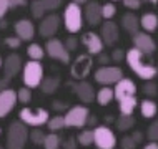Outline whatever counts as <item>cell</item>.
<instances>
[{
  "label": "cell",
  "mask_w": 158,
  "mask_h": 149,
  "mask_svg": "<svg viewBox=\"0 0 158 149\" xmlns=\"http://www.w3.org/2000/svg\"><path fill=\"white\" fill-rule=\"evenodd\" d=\"M125 61L128 68L143 81H150L156 76V65L150 60V55H145L135 46L125 52Z\"/></svg>",
  "instance_id": "6da1fadb"
},
{
  "label": "cell",
  "mask_w": 158,
  "mask_h": 149,
  "mask_svg": "<svg viewBox=\"0 0 158 149\" xmlns=\"http://www.w3.org/2000/svg\"><path fill=\"white\" fill-rule=\"evenodd\" d=\"M113 93H115V100L118 101L120 114H133L136 106H138V100H136V84L133 83V80L123 76L118 83H115Z\"/></svg>",
  "instance_id": "7a4b0ae2"
},
{
  "label": "cell",
  "mask_w": 158,
  "mask_h": 149,
  "mask_svg": "<svg viewBox=\"0 0 158 149\" xmlns=\"http://www.w3.org/2000/svg\"><path fill=\"white\" fill-rule=\"evenodd\" d=\"M63 25H65V30L70 35H75V33H78L80 30L83 28V10L80 5H77V3L70 2L68 5L65 7V10H63Z\"/></svg>",
  "instance_id": "3957f363"
},
{
  "label": "cell",
  "mask_w": 158,
  "mask_h": 149,
  "mask_svg": "<svg viewBox=\"0 0 158 149\" xmlns=\"http://www.w3.org/2000/svg\"><path fill=\"white\" fill-rule=\"evenodd\" d=\"M28 126H25L22 121H14L8 126L7 131V149H23L28 139Z\"/></svg>",
  "instance_id": "277c9868"
},
{
  "label": "cell",
  "mask_w": 158,
  "mask_h": 149,
  "mask_svg": "<svg viewBox=\"0 0 158 149\" xmlns=\"http://www.w3.org/2000/svg\"><path fill=\"white\" fill-rule=\"evenodd\" d=\"M44 66H42L40 61H35V60H30L27 61L22 68V80H23V84L27 88H38L44 80Z\"/></svg>",
  "instance_id": "5b68a950"
},
{
  "label": "cell",
  "mask_w": 158,
  "mask_h": 149,
  "mask_svg": "<svg viewBox=\"0 0 158 149\" xmlns=\"http://www.w3.org/2000/svg\"><path fill=\"white\" fill-rule=\"evenodd\" d=\"M19 119L25 126L42 127L44 124H47V121L50 119V114L45 108H27V106H25L23 109H20Z\"/></svg>",
  "instance_id": "8992f818"
},
{
  "label": "cell",
  "mask_w": 158,
  "mask_h": 149,
  "mask_svg": "<svg viewBox=\"0 0 158 149\" xmlns=\"http://www.w3.org/2000/svg\"><path fill=\"white\" fill-rule=\"evenodd\" d=\"M93 78L98 84L102 86H112V84L118 83L120 80L123 78V71L120 66H100L98 70H95L93 73Z\"/></svg>",
  "instance_id": "52a82bcc"
},
{
  "label": "cell",
  "mask_w": 158,
  "mask_h": 149,
  "mask_svg": "<svg viewBox=\"0 0 158 149\" xmlns=\"http://www.w3.org/2000/svg\"><path fill=\"white\" fill-rule=\"evenodd\" d=\"M92 65H93L92 55H88V53H80L78 57L73 60V63H72V66H70V75H72V78L77 80V81H82V80H85L88 75H90Z\"/></svg>",
  "instance_id": "ba28073f"
},
{
  "label": "cell",
  "mask_w": 158,
  "mask_h": 149,
  "mask_svg": "<svg viewBox=\"0 0 158 149\" xmlns=\"http://www.w3.org/2000/svg\"><path fill=\"white\" fill-rule=\"evenodd\" d=\"M93 144L97 149H115L117 136L108 126H95L93 129Z\"/></svg>",
  "instance_id": "9c48e42d"
},
{
  "label": "cell",
  "mask_w": 158,
  "mask_h": 149,
  "mask_svg": "<svg viewBox=\"0 0 158 149\" xmlns=\"http://www.w3.org/2000/svg\"><path fill=\"white\" fill-rule=\"evenodd\" d=\"M45 55H48L52 60H57L60 63H70V52L67 50L65 43L58 38H48L45 43Z\"/></svg>",
  "instance_id": "30bf717a"
},
{
  "label": "cell",
  "mask_w": 158,
  "mask_h": 149,
  "mask_svg": "<svg viewBox=\"0 0 158 149\" xmlns=\"http://www.w3.org/2000/svg\"><path fill=\"white\" fill-rule=\"evenodd\" d=\"M90 116V111H88L87 106H72L67 111V114L63 116L65 119V127H83L87 126V119Z\"/></svg>",
  "instance_id": "8fae6325"
},
{
  "label": "cell",
  "mask_w": 158,
  "mask_h": 149,
  "mask_svg": "<svg viewBox=\"0 0 158 149\" xmlns=\"http://www.w3.org/2000/svg\"><path fill=\"white\" fill-rule=\"evenodd\" d=\"M60 23H62V18L58 17L57 14H50V15H45L44 18L40 20V25H38V33H40L42 38H53V35L58 32L60 28Z\"/></svg>",
  "instance_id": "7c38bea8"
},
{
  "label": "cell",
  "mask_w": 158,
  "mask_h": 149,
  "mask_svg": "<svg viewBox=\"0 0 158 149\" xmlns=\"http://www.w3.org/2000/svg\"><path fill=\"white\" fill-rule=\"evenodd\" d=\"M80 41H82V45L85 46V50H87L88 55H100L103 52V40H102L100 33H95V32H85L82 38H80Z\"/></svg>",
  "instance_id": "4fadbf2b"
},
{
  "label": "cell",
  "mask_w": 158,
  "mask_h": 149,
  "mask_svg": "<svg viewBox=\"0 0 158 149\" xmlns=\"http://www.w3.org/2000/svg\"><path fill=\"white\" fill-rule=\"evenodd\" d=\"M133 38V46L136 50H140V52H143L145 55H152L155 53L156 50V43L155 40H153V37L150 35V33L147 32H136L135 35H131Z\"/></svg>",
  "instance_id": "5bb4252c"
},
{
  "label": "cell",
  "mask_w": 158,
  "mask_h": 149,
  "mask_svg": "<svg viewBox=\"0 0 158 149\" xmlns=\"http://www.w3.org/2000/svg\"><path fill=\"white\" fill-rule=\"evenodd\" d=\"M83 20L87 22L90 27H97V25H102V5L98 2H87L83 8Z\"/></svg>",
  "instance_id": "9a60e30c"
},
{
  "label": "cell",
  "mask_w": 158,
  "mask_h": 149,
  "mask_svg": "<svg viewBox=\"0 0 158 149\" xmlns=\"http://www.w3.org/2000/svg\"><path fill=\"white\" fill-rule=\"evenodd\" d=\"M17 91L12 88H7L3 91H0V119L5 118L7 114L17 106Z\"/></svg>",
  "instance_id": "2e32d148"
},
{
  "label": "cell",
  "mask_w": 158,
  "mask_h": 149,
  "mask_svg": "<svg viewBox=\"0 0 158 149\" xmlns=\"http://www.w3.org/2000/svg\"><path fill=\"white\" fill-rule=\"evenodd\" d=\"M3 78H7V80H12L14 76H17L22 71V58H20V55H17V53H10L8 57L3 60Z\"/></svg>",
  "instance_id": "e0dca14e"
},
{
  "label": "cell",
  "mask_w": 158,
  "mask_h": 149,
  "mask_svg": "<svg viewBox=\"0 0 158 149\" xmlns=\"http://www.w3.org/2000/svg\"><path fill=\"white\" fill-rule=\"evenodd\" d=\"M100 37L105 45H108V46L115 45L118 41V37H120L118 25L112 22V20H105V23L100 25Z\"/></svg>",
  "instance_id": "ac0fdd59"
},
{
  "label": "cell",
  "mask_w": 158,
  "mask_h": 149,
  "mask_svg": "<svg viewBox=\"0 0 158 149\" xmlns=\"http://www.w3.org/2000/svg\"><path fill=\"white\" fill-rule=\"evenodd\" d=\"M72 88H73V93L82 103H85V104L93 103V100H95V89H93V86L88 81H85V80L77 81V83H73Z\"/></svg>",
  "instance_id": "d6986e66"
},
{
  "label": "cell",
  "mask_w": 158,
  "mask_h": 149,
  "mask_svg": "<svg viewBox=\"0 0 158 149\" xmlns=\"http://www.w3.org/2000/svg\"><path fill=\"white\" fill-rule=\"evenodd\" d=\"M14 28H15V35L22 41H30L35 37V25H33L32 20L20 18L19 22H15Z\"/></svg>",
  "instance_id": "ffe728a7"
},
{
  "label": "cell",
  "mask_w": 158,
  "mask_h": 149,
  "mask_svg": "<svg viewBox=\"0 0 158 149\" xmlns=\"http://www.w3.org/2000/svg\"><path fill=\"white\" fill-rule=\"evenodd\" d=\"M122 28L128 32L130 35H135L136 32H140V18L136 17L133 12H127L122 15Z\"/></svg>",
  "instance_id": "44dd1931"
},
{
  "label": "cell",
  "mask_w": 158,
  "mask_h": 149,
  "mask_svg": "<svg viewBox=\"0 0 158 149\" xmlns=\"http://www.w3.org/2000/svg\"><path fill=\"white\" fill-rule=\"evenodd\" d=\"M140 28H143V32L153 33L158 28V15L153 12H147L140 17Z\"/></svg>",
  "instance_id": "7402d4cb"
},
{
  "label": "cell",
  "mask_w": 158,
  "mask_h": 149,
  "mask_svg": "<svg viewBox=\"0 0 158 149\" xmlns=\"http://www.w3.org/2000/svg\"><path fill=\"white\" fill-rule=\"evenodd\" d=\"M138 104H140V113H142V116L145 119H152V118L156 116L158 104L153 100H150V98H145L142 103H138Z\"/></svg>",
  "instance_id": "603a6c76"
},
{
  "label": "cell",
  "mask_w": 158,
  "mask_h": 149,
  "mask_svg": "<svg viewBox=\"0 0 158 149\" xmlns=\"http://www.w3.org/2000/svg\"><path fill=\"white\" fill-rule=\"evenodd\" d=\"M95 100H97V103L100 104V106H108V104L115 100L113 88H110V86H102V88L95 93Z\"/></svg>",
  "instance_id": "cb8c5ba5"
},
{
  "label": "cell",
  "mask_w": 158,
  "mask_h": 149,
  "mask_svg": "<svg viewBox=\"0 0 158 149\" xmlns=\"http://www.w3.org/2000/svg\"><path fill=\"white\" fill-rule=\"evenodd\" d=\"M60 86V80L55 78V76H48V78H44L40 83V89L45 93V95H53L55 91Z\"/></svg>",
  "instance_id": "d4e9b609"
},
{
  "label": "cell",
  "mask_w": 158,
  "mask_h": 149,
  "mask_svg": "<svg viewBox=\"0 0 158 149\" xmlns=\"http://www.w3.org/2000/svg\"><path fill=\"white\" fill-rule=\"evenodd\" d=\"M118 131H130L131 127L135 126V118L133 114H120V118L115 123Z\"/></svg>",
  "instance_id": "484cf974"
},
{
  "label": "cell",
  "mask_w": 158,
  "mask_h": 149,
  "mask_svg": "<svg viewBox=\"0 0 158 149\" xmlns=\"http://www.w3.org/2000/svg\"><path fill=\"white\" fill-rule=\"evenodd\" d=\"M27 55L30 57V60L35 61H42V58L45 57V48L40 43H30L27 48Z\"/></svg>",
  "instance_id": "4316f807"
},
{
  "label": "cell",
  "mask_w": 158,
  "mask_h": 149,
  "mask_svg": "<svg viewBox=\"0 0 158 149\" xmlns=\"http://www.w3.org/2000/svg\"><path fill=\"white\" fill-rule=\"evenodd\" d=\"M44 149H60L62 146V139L57 133H50L45 136V141H44Z\"/></svg>",
  "instance_id": "83f0119b"
},
{
  "label": "cell",
  "mask_w": 158,
  "mask_h": 149,
  "mask_svg": "<svg viewBox=\"0 0 158 149\" xmlns=\"http://www.w3.org/2000/svg\"><path fill=\"white\" fill-rule=\"evenodd\" d=\"M30 14H32L33 18H37V20L44 18L47 10H45L44 3H42V0H33V2L30 3Z\"/></svg>",
  "instance_id": "f1b7e54d"
},
{
  "label": "cell",
  "mask_w": 158,
  "mask_h": 149,
  "mask_svg": "<svg viewBox=\"0 0 158 149\" xmlns=\"http://www.w3.org/2000/svg\"><path fill=\"white\" fill-rule=\"evenodd\" d=\"M47 127H48L52 133H57V131H60L65 127V119H63L62 114H57V116L50 118L48 121H47Z\"/></svg>",
  "instance_id": "f546056e"
},
{
  "label": "cell",
  "mask_w": 158,
  "mask_h": 149,
  "mask_svg": "<svg viewBox=\"0 0 158 149\" xmlns=\"http://www.w3.org/2000/svg\"><path fill=\"white\" fill-rule=\"evenodd\" d=\"M77 143L80 146H85V147L93 144V129H83L82 133L77 136Z\"/></svg>",
  "instance_id": "4dcf8cb0"
},
{
  "label": "cell",
  "mask_w": 158,
  "mask_h": 149,
  "mask_svg": "<svg viewBox=\"0 0 158 149\" xmlns=\"http://www.w3.org/2000/svg\"><path fill=\"white\" fill-rule=\"evenodd\" d=\"M45 133L40 129V127H33V129L28 133V139L35 144V146H40V144H44V141H45Z\"/></svg>",
  "instance_id": "1f68e13d"
},
{
  "label": "cell",
  "mask_w": 158,
  "mask_h": 149,
  "mask_svg": "<svg viewBox=\"0 0 158 149\" xmlns=\"http://www.w3.org/2000/svg\"><path fill=\"white\" fill-rule=\"evenodd\" d=\"M17 101L22 104H28L32 101V89L27 86H22L20 89H17Z\"/></svg>",
  "instance_id": "d6a6232c"
},
{
  "label": "cell",
  "mask_w": 158,
  "mask_h": 149,
  "mask_svg": "<svg viewBox=\"0 0 158 149\" xmlns=\"http://www.w3.org/2000/svg\"><path fill=\"white\" fill-rule=\"evenodd\" d=\"M115 15H117V7H115V3L108 2V3H105V5H102V17H103L105 20H112Z\"/></svg>",
  "instance_id": "836d02e7"
},
{
  "label": "cell",
  "mask_w": 158,
  "mask_h": 149,
  "mask_svg": "<svg viewBox=\"0 0 158 149\" xmlns=\"http://www.w3.org/2000/svg\"><path fill=\"white\" fill-rule=\"evenodd\" d=\"M42 3H44V7H45L47 12H52V14H53L55 10H58V8L62 7L63 0H42Z\"/></svg>",
  "instance_id": "e575fe53"
},
{
  "label": "cell",
  "mask_w": 158,
  "mask_h": 149,
  "mask_svg": "<svg viewBox=\"0 0 158 149\" xmlns=\"http://www.w3.org/2000/svg\"><path fill=\"white\" fill-rule=\"evenodd\" d=\"M147 138L150 139V141L158 143V119H156V121H153L152 124L148 126V129H147Z\"/></svg>",
  "instance_id": "d590c367"
},
{
  "label": "cell",
  "mask_w": 158,
  "mask_h": 149,
  "mask_svg": "<svg viewBox=\"0 0 158 149\" xmlns=\"http://www.w3.org/2000/svg\"><path fill=\"white\" fill-rule=\"evenodd\" d=\"M142 91H143L147 96H156V93H158V84L153 83L152 80H150V81H147V83L143 84Z\"/></svg>",
  "instance_id": "8d00e7d4"
},
{
  "label": "cell",
  "mask_w": 158,
  "mask_h": 149,
  "mask_svg": "<svg viewBox=\"0 0 158 149\" xmlns=\"http://www.w3.org/2000/svg\"><path fill=\"white\" fill-rule=\"evenodd\" d=\"M120 147L122 149H136V143L135 139L130 136H123V138L120 139Z\"/></svg>",
  "instance_id": "74e56055"
},
{
  "label": "cell",
  "mask_w": 158,
  "mask_h": 149,
  "mask_svg": "<svg viewBox=\"0 0 158 149\" xmlns=\"http://www.w3.org/2000/svg\"><path fill=\"white\" fill-rule=\"evenodd\" d=\"M3 43H5L10 50H17L20 45H22V40H20V38L15 35V37H7L5 40H3Z\"/></svg>",
  "instance_id": "f35d334b"
},
{
  "label": "cell",
  "mask_w": 158,
  "mask_h": 149,
  "mask_svg": "<svg viewBox=\"0 0 158 149\" xmlns=\"http://www.w3.org/2000/svg\"><path fill=\"white\" fill-rule=\"evenodd\" d=\"M78 45H80V40L75 35H70L67 38V41H65V46H67L68 52H75V50L78 48Z\"/></svg>",
  "instance_id": "ab89813d"
},
{
  "label": "cell",
  "mask_w": 158,
  "mask_h": 149,
  "mask_svg": "<svg viewBox=\"0 0 158 149\" xmlns=\"http://www.w3.org/2000/svg\"><path fill=\"white\" fill-rule=\"evenodd\" d=\"M123 5H125L128 10L135 12L142 7V0H123Z\"/></svg>",
  "instance_id": "60d3db41"
},
{
  "label": "cell",
  "mask_w": 158,
  "mask_h": 149,
  "mask_svg": "<svg viewBox=\"0 0 158 149\" xmlns=\"http://www.w3.org/2000/svg\"><path fill=\"white\" fill-rule=\"evenodd\" d=\"M110 58H112L115 63H120L122 60H125V52L120 50V48H115L113 52H112V57H110Z\"/></svg>",
  "instance_id": "b9f144b4"
},
{
  "label": "cell",
  "mask_w": 158,
  "mask_h": 149,
  "mask_svg": "<svg viewBox=\"0 0 158 149\" xmlns=\"http://www.w3.org/2000/svg\"><path fill=\"white\" fill-rule=\"evenodd\" d=\"M77 144H78L77 143V138H72L70 136V138H67L62 143V146H63V149H77Z\"/></svg>",
  "instance_id": "7bdbcfd3"
},
{
  "label": "cell",
  "mask_w": 158,
  "mask_h": 149,
  "mask_svg": "<svg viewBox=\"0 0 158 149\" xmlns=\"http://www.w3.org/2000/svg\"><path fill=\"white\" fill-rule=\"evenodd\" d=\"M27 5V0H8V8H22Z\"/></svg>",
  "instance_id": "ee69618b"
},
{
  "label": "cell",
  "mask_w": 158,
  "mask_h": 149,
  "mask_svg": "<svg viewBox=\"0 0 158 149\" xmlns=\"http://www.w3.org/2000/svg\"><path fill=\"white\" fill-rule=\"evenodd\" d=\"M8 10H10V8H8V0H0V20L5 17V14Z\"/></svg>",
  "instance_id": "f6af8a7d"
},
{
  "label": "cell",
  "mask_w": 158,
  "mask_h": 149,
  "mask_svg": "<svg viewBox=\"0 0 158 149\" xmlns=\"http://www.w3.org/2000/svg\"><path fill=\"white\" fill-rule=\"evenodd\" d=\"M110 60H112V58H110V57H108V55H105L103 52H102L100 55H98V63H100V65H102V66H105V65H108V61H110Z\"/></svg>",
  "instance_id": "bcb514c9"
},
{
  "label": "cell",
  "mask_w": 158,
  "mask_h": 149,
  "mask_svg": "<svg viewBox=\"0 0 158 149\" xmlns=\"http://www.w3.org/2000/svg\"><path fill=\"white\" fill-rule=\"evenodd\" d=\"M53 108L57 109V111H63V109H67V104L62 103V101H55V103H53Z\"/></svg>",
  "instance_id": "7dc6e473"
},
{
  "label": "cell",
  "mask_w": 158,
  "mask_h": 149,
  "mask_svg": "<svg viewBox=\"0 0 158 149\" xmlns=\"http://www.w3.org/2000/svg\"><path fill=\"white\" fill-rule=\"evenodd\" d=\"M131 138L135 139V143H136V144H140V143H142V139H143V134L140 133V131H135V133L131 134Z\"/></svg>",
  "instance_id": "c3c4849f"
},
{
  "label": "cell",
  "mask_w": 158,
  "mask_h": 149,
  "mask_svg": "<svg viewBox=\"0 0 158 149\" xmlns=\"http://www.w3.org/2000/svg\"><path fill=\"white\" fill-rule=\"evenodd\" d=\"M8 81H10V80H7V78H2V80H0V91H3V89L8 88Z\"/></svg>",
  "instance_id": "681fc988"
},
{
  "label": "cell",
  "mask_w": 158,
  "mask_h": 149,
  "mask_svg": "<svg viewBox=\"0 0 158 149\" xmlns=\"http://www.w3.org/2000/svg\"><path fill=\"white\" fill-rule=\"evenodd\" d=\"M87 124H88V126H95V124H97V116H95V114H90V116H88Z\"/></svg>",
  "instance_id": "f907efd6"
},
{
  "label": "cell",
  "mask_w": 158,
  "mask_h": 149,
  "mask_svg": "<svg viewBox=\"0 0 158 149\" xmlns=\"http://www.w3.org/2000/svg\"><path fill=\"white\" fill-rule=\"evenodd\" d=\"M143 149H158V143H155V141H150V143H147V144H145Z\"/></svg>",
  "instance_id": "816d5d0a"
},
{
  "label": "cell",
  "mask_w": 158,
  "mask_h": 149,
  "mask_svg": "<svg viewBox=\"0 0 158 149\" xmlns=\"http://www.w3.org/2000/svg\"><path fill=\"white\" fill-rule=\"evenodd\" d=\"M142 3H148V5H158V0H142Z\"/></svg>",
  "instance_id": "f5cc1de1"
},
{
  "label": "cell",
  "mask_w": 158,
  "mask_h": 149,
  "mask_svg": "<svg viewBox=\"0 0 158 149\" xmlns=\"http://www.w3.org/2000/svg\"><path fill=\"white\" fill-rule=\"evenodd\" d=\"M72 2H73V3H77V5H80V7H82V5H85V3L88 2V0H72Z\"/></svg>",
  "instance_id": "db71d44e"
},
{
  "label": "cell",
  "mask_w": 158,
  "mask_h": 149,
  "mask_svg": "<svg viewBox=\"0 0 158 149\" xmlns=\"http://www.w3.org/2000/svg\"><path fill=\"white\" fill-rule=\"evenodd\" d=\"M3 65V61H2V58H0V66H2Z\"/></svg>",
  "instance_id": "11a10c76"
},
{
  "label": "cell",
  "mask_w": 158,
  "mask_h": 149,
  "mask_svg": "<svg viewBox=\"0 0 158 149\" xmlns=\"http://www.w3.org/2000/svg\"><path fill=\"white\" fill-rule=\"evenodd\" d=\"M156 76H158V65H156Z\"/></svg>",
  "instance_id": "9f6ffc18"
},
{
  "label": "cell",
  "mask_w": 158,
  "mask_h": 149,
  "mask_svg": "<svg viewBox=\"0 0 158 149\" xmlns=\"http://www.w3.org/2000/svg\"><path fill=\"white\" fill-rule=\"evenodd\" d=\"M0 134H2V129H0Z\"/></svg>",
  "instance_id": "6f0895ef"
},
{
  "label": "cell",
  "mask_w": 158,
  "mask_h": 149,
  "mask_svg": "<svg viewBox=\"0 0 158 149\" xmlns=\"http://www.w3.org/2000/svg\"><path fill=\"white\" fill-rule=\"evenodd\" d=\"M0 149H3V147H2V146H0Z\"/></svg>",
  "instance_id": "680465c9"
},
{
  "label": "cell",
  "mask_w": 158,
  "mask_h": 149,
  "mask_svg": "<svg viewBox=\"0 0 158 149\" xmlns=\"http://www.w3.org/2000/svg\"><path fill=\"white\" fill-rule=\"evenodd\" d=\"M113 2H117V0H113Z\"/></svg>",
  "instance_id": "91938a15"
}]
</instances>
